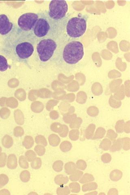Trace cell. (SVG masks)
Listing matches in <instances>:
<instances>
[{"label": "cell", "instance_id": "cell-1", "mask_svg": "<svg viewBox=\"0 0 130 195\" xmlns=\"http://www.w3.org/2000/svg\"><path fill=\"white\" fill-rule=\"evenodd\" d=\"M36 42L32 33L24 32L14 26L10 33L4 38L2 50L3 53L13 61L27 62L34 51Z\"/></svg>", "mask_w": 130, "mask_h": 195}, {"label": "cell", "instance_id": "cell-2", "mask_svg": "<svg viewBox=\"0 0 130 195\" xmlns=\"http://www.w3.org/2000/svg\"><path fill=\"white\" fill-rule=\"evenodd\" d=\"M38 19L32 32L36 42L44 39L57 38L63 32L66 20H54L50 17L47 11H41L38 13Z\"/></svg>", "mask_w": 130, "mask_h": 195}, {"label": "cell", "instance_id": "cell-3", "mask_svg": "<svg viewBox=\"0 0 130 195\" xmlns=\"http://www.w3.org/2000/svg\"><path fill=\"white\" fill-rule=\"evenodd\" d=\"M84 55V47L81 42L72 41L65 46L61 54V60L66 64H76L82 59Z\"/></svg>", "mask_w": 130, "mask_h": 195}, {"label": "cell", "instance_id": "cell-4", "mask_svg": "<svg viewBox=\"0 0 130 195\" xmlns=\"http://www.w3.org/2000/svg\"><path fill=\"white\" fill-rule=\"evenodd\" d=\"M88 16L82 15L69 20L66 24V33L73 38H77L83 36L87 30Z\"/></svg>", "mask_w": 130, "mask_h": 195}, {"label": "cell", "instance_id": "cell-5", "mask_svg": "<svg viewBox=\"0 0 130 195\" xmlns=\"http://www.w3.org/2000/svg\"><path fill=\"white\" fill-rule=\"evenodd\" d=\"M57 48L58 44L53 39H47L40 40L36 47L39 59L42 62L50 61L54 55Z\"/></svg>", "mask_w": 130, "mask_h": 195}, {"label": "cell", "instance_id": "cell-6", "mask_svg": "<svg viewBox=\"0 0 130 195\" xmlns=\"http://www.w3.org/2000/svg\"><path fill=\"white\" fill-rule=\"evenodd\" d=\"M68 10V6L66 1L54 0L50 1L49 5V14L54 20H65Z\"/></svg>", "mask_w": 130, "mask_h": 195}, {"label": "cell", "instance_id": "cell-7", "mask_svg": "<svg viewBox=\"0 0 130 195\" xmlns=\"http://www.w3.org/2000/svg\"><path fill=\"white\" fill-rule=\"evenodd\" d=\"M38 17V14L36 13H27L23 14L18 19V27L24 32L32 33Z\"/></svg>", "mask_w": 130, "mask_h": 195}, {"label": "cell", "instance_id": "cell-8", "mask_svg": "<svg viewBox=\"0 0 130 195\" xmlns=\"http://www.w3.org/2000/svg\"><path fill=\"white\" fill-rule=\"evenodd\" d=\"M14 24L10 21L7 16L5 14L0 15V34L6 36L12 30Z\"/></svg>", "mask_w": 130, "mask_h": 195}, {"label": "cell", "instance_id": "cell-9", "mask_svg": "<svg viewBox=\"0 0 130 195\" xmlns=\"http://www.w3.org/2000/svg\"><path fill=\"white\" fill-rule=\"evenodd\" d=\"M123 172L119 170H114L110 172V180L114 182H117L121 179L123 177Z\"/></svg>", "mask_w": 130, "mask_h": 195}, {"label": "cell", "instance_id": "cell-10", "mask_svg": "<svg viewBox=\"0 0 130 195\" xmlns=\"http://www.w3.org/2000/svg\"><path fill=\"white\" fill-rule=\"evenodd\" d=\"M98 187V185L97 183L89 182L85 183L83 184L82 187V190L83 192H91V191L96 190Z\"/></svg>", "mask_w": 130, "mask_h": 195}, {"label": "cell", "instance_id": "cell-11", "mask_svg": "<svg viewBox=\"0 0 130 195\" xmlns=\"http://www.w3.org/2000/svg\"><path fill=\"white\" fill-rule=\"evenodd\" d=\"M69 179L67 176H64L62 175H57L54 178V181L56 184L60 186L67 184L68 182Z\"/></svg>", "mask_w": 130, "mask_h": 195}, {"label": "cell", "instance_id": "cell-12", "mask_svg": "<svg viewBox=\"0 0 130 195\" xmlns=\"http://www.w3.org/2000/svg\"><path fill=\"white\" fill-rule=\"evenodd\" d=\"M76 164L73 162H69L65 164L64 170L67 175H71L77 170Z\"/></svg>", "mask_w": 130, "mask_h": 195}, {"label": "cell", "instance_id": "cell-13", "mask_svg": "<svg viewBox=\"0 0 130 195\" xmlns=\"http://www.w3.org/2000/svg\"><path fill=\"white\" fill-rule=\"evenodd\" d=\"M95 180V178L92 174L85 173L83 175L80 180L79 183L81 184H84L85 183L92 182Z\"/></svg>", "mask_w": 130, "mask_h": 195}, {"label": "cell", "instance_id": "cell-14", "mask_svg": "<svg viewBox=\"0 0 130 195\" xmlns=\"http://www.w3.org/2000/svg\"><path fill=\"white\" fill-rule=\"evenodd\" d=\"M7 165L9 168L11 169L16 168L17 166V160L15 155L11 154L9 156Z\"/></svg>", "mask_w": 130, "mask_h": 195}, {"label": "cell", "instance_id": "cell-15", "mask_svg": "<svg viewBox=\"0 0 130 195\" xmlns=\"http://www.w3.org/2000/svg\"><path fill=\"white\" fill-rule=\"evenodd\" d=\"M83 175H84V172L82 171L77 169L71 175H70L69 179L71 181L77 182L79 181Z\"/></svg>", "mask_w": 130, "mask_h": 195}, {"label": "cell", "instance_id": "cell-16", "mask_svg": "<svg viewBox=\"0 0 130 195\" xmlns=\"http://www.w3.org/2000/svg\"><path fill=\"white\" fill-rule=\"evenodd\" d=\"M9 68L8 61L4 56L0 55V71H6Z\"/></svg>", "mask_w": 130, "mask_h": 195}, {"label": "cell", "instance_id": "cell-17", "mask_svg": "<svg viewBox=\"0 0 130 195\" xmlns=\"http://www.w3.org/2000/svg\"><path fill=\"white\" fill-rule=\"evenodd\" d=\"M71 192L67 186H60L57 189V193L58 195H67L70 194Z\"/></svg>", "mask_w": 130, "mask_h": 195}, {"label": "cell", "instance_id": "cell-18", "mask_svg": "<svg viewBox=\"0 0 130 195\" xmlns=\"http://www.w3.org/2000/svg\"><path fill=\"white\" fill-rule=\"evenodd\" d=\"M71 192L73 193H78L80 192V184L76 182H73L69 185Z\"/></svg>", "mask_w": 130, "mask_h": 195}, {"label": "cell", "instance_id": "cell-19", "mask_svg": "<svg viewBox=\"0 0 130 195\" xmlns=\"http://www.w3.org/2000/svg\"><path fill=\"white\" fill-rule=\"evenodd\" d=\"M63 163L62 161L58 160L55 161L53 165V169L56 172H61L63 169Z\"/></svg>", "mask_w": 130, "mask_h": 195}, {"label": "cell", "instance_id": "cell-20", "mask_svg": "<svg viewBox=\"0 0 130 195\" xmlns=\"http://www.w3.org/2000/svg\"><path fill=\"white\" fill-rule=\"evenodd\" d=\"M122 147H123V143L119 140L115 142L112 146H110V151L111 152L119 151L121 150Z\"/></svg>", "mask_w": 130, "mask_h": 195}, {"label": "cell", "instance_id": "cell-21", "mask_svg": "<svg viewBox=\"0 0 130 195\" xmlns=\"http://www.w3.org/2000/svg\"><path fill=\"white\" fill-rule=\"evenodd\" d=\"M42 165V161L39 157H36L31 163L32 168L35 170H38L41 167Z\"/></svg>", "mask_w": 130, "mask_h": 195}, {"label": "cell", "instance_id": "cell-22", "mask_svg": "<svg viewBox=\"0 0 130 195\" xmlns=\"http://www.w3.org/2000/svg\"><path fill=\"white\" fill-rule=\"evenodd\" d=\"M72 148V145L71 143L68 142H64L62 143L60 146V148L61 151L63 153H67L70 151Z\"/></svg>", "mask_w": 130, "mask_h": 195}, {"label": "cell", "instance_id": "cell-23", "mask_svg": "<svg viewBox=\"0 0 130 195\" xmlns=\"http://www.w3.org/2000/svg\"><path fill=\"white\" fill-rule=\"evenodd\" d=\"M31 175L29 171H24L21 172L20 175V179L24 183H27L29 181L30 179Z\"/></svg>", "mask_w": 130, "mask_h": 195}, {"label": "cell", "instance_id": "cell-24", "mask_svg": "<svg viewBox=\"0 0 130 195\" xmlns=\"http://www.w3.org/2000/svg\"><path fill=\"white\" fill-rule=\"evenodd\" d=\"M76 165L77 169L80 171H84L87 167V164L85 161L82 159H79L76 162Z\"/></svg>", "mask_w": 130, "mask_h": 195}, {"label": "cell", "instance_id": "cell-25", "mask_svg": "<svg viewBox=\"0 0 130 195\" xmlns=\"http://www.w3.org/2000/svg\"><path fill=\"white\" fill-rule=\"evenodd\" d=\"M25 157L28 162H32L33 159L36 157V153L34 152L33 150H28L25 153Z\"/></svg>", "mask_w": 130, "mask_h": 195}, {"label": "cell", "instance_id": "cell-26", "mask_svg": "<svg viewBox=\"0 0 130 195\" xmlns=\"http://www.w3.org/2000/svg\"><path fill=\"white\" fill-rule=\"evenodd\" d=\"M111 146V143L108 140H104L100 144V147L104 151H107L110 150Z\"/></svg>", "mask_w": 130, "mask_h": 195}, {"label": "cell", "instance_id": "cell-27", "mask_svg": "<svg viewBox=\"0 0 130 195\" xmlns=\"http://www.w3.org/2000/svg\"><path fill=\"white\" fill-rule=\"evenodd\" d=\"M19 165L22 168L27 169L29 167V164L25 157L21 156L19 158Z\"/></svg>", "mask_w": 130, "mask_h": 195}, {"label": "cell", "instance_id": "cell-28", "mask_svg": "<svg viewBox=\"0 0 130 195\" xmlns=\"http://www.w3.org/2000/svg\"><path fill=\"white\" fill-rule=\"evenodd\" d=\"M34 150L39 156H42L45 154L46 149L43 146L37 145L35 147Z\"/></svg>", "mask_w": 130, "mask_h": 195}, {"label": "cell", "instance_id": "cell-29", "mask_svg": "<svg viewBox=\"0 0 130 195\" xmlns=\"http://www.w3.org/2000/svg\"><path fill=\"white\" fill-rule=\"evenodd\" d=\"M101 161L104 163H110L111 161L112 157L110 154L107 153L102 154L101 158Z\"/></svg>", "mask_w": 130, "mask_h": 195}, {"label": "cell", "instance_id": "cell-30", "mask_svg": "<svg viewBox=\"0 0 130 195\" xmlns=\"http://www.w3.org/2000/svg\"><path fill=\"white\" fill-rule=\"evenodd\" d=\"M60 142L59 140L58 137H50L49 139V142L50 144L53 147L58 146Z\"/></svg>", "mask_w": 130, "mask_h": 195}, {"label": "cell", "instance_id": "cell-31", "mask_svg": "<svg viewBox=\"0 0 130 195\" xmlns=\"http://www.w3.org/2000/svg\"><path fill=\"white\" fill-rule=\"evenodd\" d=\"M33 142L32 140L30 138H27L23 143V145L26 149H28L32 148L33 145Z\"/></svg>", "mask_w": 130, "mask_h": 195}, {"label": "cell", "instance_id": "cell-32", "mask_svg": "<svg viewBox=\"0 0 130 195\" xmlns=\"http://www.w3.org/2000/svg\"><path fill=\"white\" fill-rule=\"evenodd\" d=\"M8 179L6 175H0V188L3 186L8 183Z\"/></svg>", "mask_w": 130, "mask_h": 195}, {"label": "cell", "instance_id": "cell-33", "mask_svg": "<svg viewBox=\"0 0 130 195\" xmlns=\"http://www.w3.org/2000/svg\"><path fill=\"white\" fill-rule=\"evenodd\" d=\"M123 150L125 151H128L130 150V146L129 140H126L123 143Z\"/></svg>", "mask_w": 130, "mask_h": 195}, {"label": "cell", "instance_id": "cell-34", "mask_svg": "<svg viewBox=\"0 0 130 195\" xmlns=\"http://www.w3.org/2000/svg\"><path fill=\"white\" fill-rule=\"evenodd\" d=\"M6 155L2 153L0 155V166L2 167L5 165L6 161Z\"/></svg>", "mask_w": 130, "mask_h": 195}, {"label": "cell", "instance_id": "cell-35", "mask_svg": "<svg viewBox=\"0 0 130 195\" xmlns=\"http://www.w3.org/2000/svg\"><path fill=\"white\" fill-rule=\"evenodd\" d=\"M36 143L37 144H41L45 146H46L47 145L46 141L45 139H44L43 138H41V137H38L36 140Z\"/></svg>", "mask_w": 130, "mask_h": 195}, {"label": "cell", "instance_id": "cell-36", "mask_svg": "<svg viewBox=\"0 0 130 195\" xmlns=\"http://www.w3.org/2000/svg\"><path fill=\"white\" fill-rule=\"evenodd\" d=\"M107 195H118V189L115 188H111V189L109 190L108 192Z\"/></svg>", "mask_w": 130, "mask_h": 195}, {"label": "cell", "instance_id": "cell-37", "mask_svg": "<svg viewBox=\"0 0 130 195\" xmlns=\"http://www.w3.org/2000/svg\"><path fill=\"white\" fill-rule=\"evenodd\" d=\"M98 194V192L97 191H91V192H89V193H86L85 195H96Z\"/></svg>", "mask_w": 130, "mask_h": 195}, {"label": "cell", "instance_id": "cell-38", "mask_svg": "<svg viewBox=\"0 0 130 195\" xmlns=\"http://www.w3.org/2000/svg\"><path fill=\"white\" fill-rule=\"evenodd\" d=\"M37 194V193H33V192H32V193H30L29 194Z\"/></svg>", "mask_w": 130, "mask_h": 195}, {"label": "cell", "instance_id": "cell-39", "mask_svg": "<svg viewBox=\"0 0 130 195\" xmlns=\"http://www.w3.org/2000/svg\"><path fill=\"white\" fill-rule=\"evenodd\" d=\"M99 195H105V193H100L99 194Z\"/></svg>", "mask_w": 130, "mask_h": 195}, {"label": "cell", "instance_id": "cell-40", "mask_svg": "<svg viewBox=\"0 0 130 195\" xmlns=\"http://www.w3.org/2000/svg\"><path fill=\"white\" fill-rule=\"evenodd\" d=\"M0 151H1V150H0Z\"/></svg>", "mask_w": 130, "mask_h": 195}]
</instances>
